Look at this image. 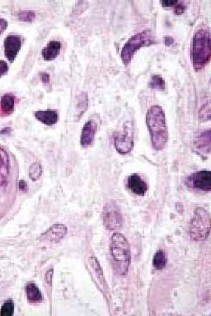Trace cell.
I'll return each instance as SVG.
<instances>
[{
  "label": "cell",
  "instance_id": "1",
  "mask_svg": "<svg viewBox=\"0 0 211 316\" xmlns=\"http://www.w3.org/2000/svg\"><path fill=\"white\" fill-rule=\"evenodd\" d=\"M146 124L151 133L152 147L157 151L163 149L169 139L166 116L163 109L153 106L146 115Z\"/></svg>",
  "mask_w": 211,
  "mask_h": 316
},
{
  "label": "cell",
  "instance_id": "2",
  "mask_svg": "<svg viewBox=\"0 0 211 316\" xmlns=\"http://www.w3.org/2000/svg\"><path fill=\"white\" fill-rule=\"evenodd\" d=\"M211 55L210 30L207 28H201L192 38L191 56L194 69H203L210 62Z\"/></svg>",
  "mask_w": 211,
  "mask_h": 316
},
{
  "label": "cell",
  "instance_id": "3",
  "mask_svg": "<svg viewBox=\"0 0 211 316\" xmlns=\"http://www.w3.org/2000/svg\"><path fill=\"white\" fill-rule=\"evenodd\" d=\"M110 250L116 272L120 275H126L131 263L130 245L126 238L120 233H115L111 238Z\"/></svg>",
  "mask_w": 211,
  "mask_h": 316
},
{
  "label": "cell",
  "instance_id": "4",
  "mask_svg": "<svg viewBox=\"0 0 211 316\" xmlns=\"http://www.w3.org/2000/svg\"><path fill=\"white\" fill-rule=\"evenodd\" d=\"M211 229V218L209 212L204 208L195 209L189 226V234L195 241H203L209 237Z\"/></svg>",
  "mask_w": 211,
  "mask_h": 316
},
{
  "label": "cell",
  "instance_id": "5",
  "mask_svg": "<svg viewBox=\"0 0 211 316\" xmlns=\"http://www.w3.org/2000/svg\"><path fill=\"white\" fill-rule=\"evenodd\" d=\"M153 41V35L151 30H145L134 35L128 39L122 49L121 52L122 61L127 65L139 49L151 44Z\"/></svg>",
  "mask_w": 211,
  "mask_h": 316
},
{
  "label": "cell",
  "instance_id": "6",
  "mask_svg": "<svg viewBox=\"0 0 211 316\" xmlns=\"http://www.w3.org/2000/svg\"><path fill=\"white\" fill-rule=\"evenodd\" d=\"M114 145L116 151L122 155L127 154L132 150L134 145V129L132 122H126L122 130L114 136Z\"/></svg>",
  "mask_w": 211,
  "mask_h": 316
},
{
  "label": "cell",
  "instance_id": "7",
  "mask_svg": "<svg viewBox=\"0 0 211 316\" xmlns=\"http://www.w3.org/2000/svg\"><path fill=\"white\" fill-rule=\"evenodd\" d=\"M102 220L107 230L120 229L123 223V216L115 202H110L103 208Z\"/></svg>",
  "mask_w": 211,
  "mask_h": 316
},
{
  "label": "cell",
  "instance_id": "8",
  "mask_svg": "<svg viewBox=\"0 0 211 316\" xmlns=\"http://www.w3.org/2000/svg\"><path fill=\"white\" fill-rule=\"evenodd\" d=\"M185 183L191 188L210 192L211 190V172L202 171L192 174L186 178Z\"/></svg>",
  "mask_w": 211,
  "mask_h": 316
},
{
  "label": "cell",
  "instance_id": "9",
  "mask_svg": "<svg viewBox=\"0 0 211 316\" xmlns=\"http://www.w3.org/2000/svg\"><path fill=\"white\" fill-rule=\"evenodd\" d=\"M24 43L22 36L10 35L4 39V54L9 62L13 63L16 59Z\"/></svg>",
  "mask_w": 211,
  "mask_h": 316
},
{
  "label": "cell",
  "instance_id": "10",
  "mask_svg": "<svg viewBox=\"0 0 211 316\" xmlns=\"http://www.w3.org/2000/svg\"><path fill=\"white\" fill-rule=\"evenodd\" d=\"M68 228L62 224H55L41 235L39 240L48 243H56L65 237Z\"/></svg>",
  "mask_w": 211,
  "mask_h": 316
},
{
  "label": "cell",
  "instance_id": "11",
  "mask_svg": "<svg viewBox=\"0 0 211 316\" xmlns=\"http://www.w3.org/2000/svg\"><path fill=\"white\" fill-rule=\"evenodd\" d=\"M127 186L131 192L139 196H145L148 190V184L142 177L135 173L128 176Z\"/></svg>",
  "mask_w": 211,
  "mask_h": 316
},
{
  "label": "cell",
  "instance_id": "12",
  "mask_svg": "<svg viewBox=\"0 0 211 316\" xmlns=\"http://www.w3.org/2000/svg\"><path fill=\"white\" fill-rule=\"evenodd\" d=\"M97 130V124L93 120H89L82 129L81 144L84 148H87L92 144Z\"/></svg>",
  "mask_w": 211,
  "mask_h": 316
},
{
  "label": "cell",
  "instance_id": "13",
  "mask_svg": "<svg viewBox=\"0 0 211 316\" xmlns=\"http://www.w3.org/2000/svg\"><path fill=\"white\" fill-rule=\"evenodd\" d=\"M35 117L39 122L48 126L57 123L59 115L56 110H39L34 113Z\"/></svg>",
  "mask_w": 211,
  "mask_h": 316
},
{
  "label": "cell",
  "instance_id": "14",
  "mask_svg": "<svg viewBox=\"0 0 211 316\" xmlns=\"http://www.w3.org/2000/svg\"><path fill=\"white\" fill-rule=\"evenodd\" d=\"M61 48H62V44L60 42L58 41L49 42L42 50V56L45 60L50 61L56 59L60 54Z\"/></svg>",
  "mask_w": 211,
  "mask_h": 316
},
{
  "label": "cell",
  "instance_id": "15",
  "mask_svg": "<svg viewBox=\"0 0 211 316\" xmlns=\"http://www.w3.org/2000/svg\"><path fill=\"white\" fill-rule=\"evenodd\" d=\"M16 97L11 93H6L0 99V112L5 115H10L14 110Z\"/></svg>",
  "mask_w": 211,
  "mask_h": 316
},
{
  "label": "cell",
  "instance_id": "16",
  "mask_svg": "<svg viewBox=\"0 0 211 316\" xmlns=\"http://www.w3.org/2000/svg\"><path fill=\"white\" fill-rule=\"evenodd\" d=\"M26 293L27 299L30 303H38L41 302L43 299L41 291L34 282H30L27 284Z\"/></svg>",
  "mask_w": 211,
  "mask_h": 316
},
{
  "label": "cell",
  "instance_id": "17",
  "mask_svg": "<svg viewBox=\"0 0 211 316\" xmlns=\"http://www.w3.org/2000/svg\"><path fill=\"white\" fill-rule=\"evenodd\" d=\"M195 145L202 151L210 152L211 151V131L206 130L199 134L195 140Z\"/></svg>",
  "mask_w": 211,
  "mask_h": 316
},
{
  "label": "cell",
  "instance_id": "18",
  "mask_svg": "<svg viewBox=\"0 0 211 316\" xmlns=\"http://www.w3.org/2000/svg\"><path fill=\"white\" fill-rule=\"evenodd\" d=\"M90 266L97 280L99 281V283L102 285L106 284L105 279H104L103 272L102 268H101L100 263L94 257H91L90 259Z\"/></svg>",
  "mask_w": 211,
  "mask_h": 316
},
{
  "label": "cell",
  "instance_id": "19",
  "mask_svg": "<svg viewBox=\"0 0 211 316\" xmlns=\"http://www.w3.org/2000/svg\"><path fill=\"white\" fill-rule=\"evenodd\" d=\"M152 263L155 269L158 270L164 269L167 263L166 253L161 250L157 251L154 255Z\"/></svg>",
  "mask_w": 211,
  "mask_h": 316
},
{
  "label": "cell",
  "instance_id": "20",
  "mask_svg": "<svg viewBox=\"0 0 211 316\" xmlns=\"http://www.w3.org/2000/svg\"><path fill=\"white\" fill-rule=\"evenodd\" d=\"M14 311V304L12 300L5 301L0 309V316H11L13 315Z\"/></svg>",
  "mask_w": 211,
  "mask_h": 316
},
{
  "label": "cell",
  "instance_id": "21",
  "mask_svg": "<svg viewBox=\"0 0 211 316\" xmlns=\"http://www.w3.org/2000/svg\"><path fill=\"white\" fill-rule=\"evenodd\" d=\"M150 86L152 88L163 90L165 89V82L164 79L159 75H153L150 82Z\"/></svg>",
  "mask_w": 211,
  "mask_h": 316
},
{
  "label": "cell",
  "instance_id": "22",
  "mask_svg": "<svg viewBox=\"0 0 211 316\" xmlns=\"http://www.w3.org/2000/svg\"><path fill=\"white\" fill-rule=\"evenodd\" d=\"M41 165L38 163L33 164L30 166L29 170V176L32 181L38 180L42 174Z\"/></svg>",
  "mask_w": 211,
  "mask_h": 316
},
{
  "label": "cell",
  "instance_id": "23",
  "mask_svg": "<svg viewBox=\"0 0 211 316\" xmlns=\"http://www.w3.org/2000/svg\"><path fill=\"white\" fill-rule=\"evenodd\" d=\"M17 17L21 21L32 22L35 19L36 14L32 11H24L18 13Z\"/></svg>",
  "mask_w": 211,
  "mask_h": 316
},
{
  "label": "cell",
  "instance_id": "24",
  "mask_svg": "<svg viewBox=\"0 0 211 316\" xmlns=\"http://www.w3.org/2000/svg\"><path fill=\"white\" fill-rule=\"evenodd\" d=\"M9 66L5 60H0V78L7 74L8 72Z\"/></svg>",
  "mask_w": 211,
  "mask_h": 316
},
{
  "label": "cell",
  "instance_id": "25",
  "mask_svg": "<svg viewBox=\"0 0 211 316\" xmlns=\"http://www.w3.org/2000/svg\"><path fill=\"white\" fill-rule=\"evenodd\" d=\"M8 26V21L4 18H0V35L7 29Z\"/></svg>",
  "mask_w": 211,
  "mask_h": 316
},
{
  "label": "cell",
  "instance_id": "26",
  "mask_svg": "<svg viewBox=\"0 0 211 316\" xmlns=\"http://www.w3.org/2000/svg\"><path fill=\"white\" fill-rule=\"evenodd\" d=\"M179 1L177 0H164V1H162V5L164 7H171L172 6L176 5Z\"/></svg>",
  "mask_w": 211,
  "mask_h": 316
},
{
  "label": "cell",
  "instance_id": "27",
  "mask_svg": "<svg viewBox=\"0 0 211 316\" xmlns=\"http://www.w3.org/2000/svg\"><path fill=\"white\" fill-rule=\"evenodd\" d=\"M39 77L43 83L44 84H49L50 82V75L46 72L39 73Z\"/></svg>",
  "mask_w": 211,
  "mask_h": 316
},
{
  "label": "cell",
  "instance_id": "28",
  "mask_svg": "<svg viewBox=\"0 0 211 316\" xmlns=\"http://www.w3.org/2000/svg\"><path fill=\"white\" fill-rule=\"evenodd\" d=\"M185 9V5L181 3V4H179L177 5L175 10H174V13L176 14H181L184 12Z\"/></svg>",
  "mask_w": 211,
  "mask_h": 316
},
{
  "label": "cell",
  "instance_id": "29",
  "mask_svg": "<svg viewBox=\"0 0 211 316\" xmlns=\"http://www.w3.org/2000/svg\"><path fill=\"white\" fill-rule=\"evenodd\" d=\"M174 42V39L171 37H169V36H168V37H166V39H165V43H166V44L167 45H170L173 44Z\"/></svg>",
  "mask_w": 211,
  "mask_h": 316
}]
</instances>
